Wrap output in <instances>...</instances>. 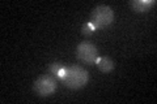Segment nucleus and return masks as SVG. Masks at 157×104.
I'll use <instances>...</instances> for the list:
<instances>
[{"label":"nucleus","instance_id":"f257e3e1","mask_svg":"<svg viewBox=\"0 0 157 104\" xmlns=\"http://www.w3.org/2000/svg\"><path fill=\"white\" fill-rule=\"evenodd\" d=\"M60 81L64 83V86L72 90H77V88L84 87L88 81H89V73H88L84 68L78 65H71L66 66V72L60 78Z\"/></svg>","mask_w":157,"mask_h":104},{"label":"nucleus","instance_id":"f03ea898","mask_svg":"<svg viewBox=\"0 0 157 104\" xmlns=\"http://www.w3.org/2000/svg\"><path fill=\"white\" fill-rule=\"evenodd\" d=\"M113 21H114V11L110 5L100 4L93 8L89 22L94 26V29H105Z\"/></svg>","mask_w":157,"mask_h":104},{"label":"nucleus","instance_id":"7ed1b4c3","mask_svg":"<svg viewBox=\"0 0 157 104\" xmlns=\"http://www.w3.org/2000/svg\"><path fill=\"white\" fill-rule=\"evenodd\" d=\"M56 80L55 77L50 76V74H42L39 76L36 81H34L33 85V90L34 92L39 96H50L51 94H54V91L56 90Z\"/></svg>","mask_w":157,"mask_h":104},{"label":"nucleus","instance_id":"20e7f679","mask_svg":"<svg viewBox=\"0 0 157 104\" xmlns=\"http://www.w3.org/2000/svg\"><path fill=\"white\" fill-rule=\"evenodd\" d=\"M76 57L85 64H94L98 57V49L90 42H81L76 47Z\"/></svg>","mask_w":157,"mask_h":104},{"label":"nucleus","instance_id":"39448f33","mask_svg":"<svg viewBox=\"0 0 157 104\" xmlns=\"http://www.w3.org/2000/svg\"><path fill=\"white\" fill-rule=\"evenodd\" d=\"M128 4L135 12H147L152 5H155L156 2L155 0H131Z\"/></svg>","mask_w":157,"mask_h":104},{"label":"nucleus","instance_id":"423d86ee","mask_svg":"<svg viewBox=\"0 0 157 104\" xmlns=\"http://www.w3.org/2000/svg\"><path fill=\"white\" fill-rule=\"evenodd\" d=\"M96 64L98 69L102 72V73H109L111 72L115 66V63L113 61V59H110L109 56H101V57H97Z\"/></svg>","mask_w":157,"mask_h":104},{"label":"nucleus","instance_id":"0eeeda50","mask_svg":"<svg viewBox=\"0 0 157 104\" xmlns=\"http://www.w3.org/2000/svg\"><path fill=\"white\" fill-rule=\"evenodd\" d=\"M63 68H64V65H63L60 61H54V63H51L50 65H48V72L52 73L55 77H58L59 72H60Z\"/></svg>","mask_w":157,"mask_h":104},{"label":"nucleus","instance_id":"6e6552de","mask_svg":"<svg viewBox=\"0 0 157 104\" xmlns=\"http://www.w3.org/2000/svg\"><path fill=\"white\" fill-rule=\"evenodd\" d=\"M94 26L90 23V22H85L84 25L81 26V34L82 35H85V37H89V35H92L93 33H94Z\"/></svg>","mask_w":157,"mask_h":104}]
</instances>
